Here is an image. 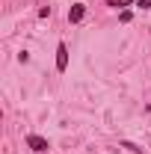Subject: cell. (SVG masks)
<instances>
[{"mask_svg":"<svg viewBox=\"0 0 151 154\" xmlns=\"http://www.w3.org/2000/svg\"><path fill=\"white\" fill-rule=\"evenodd\" d=\"M27 145H30V151H36V154H42V151H48L51 145H48V139L45 136H39V134H30L27 136Z\"/></svg>","mask_w":151,"mask_h":154,"instance_id":"cell-1","label":"cell"},{"mask_svg":"<svg viewBox=\"0 0 151 154\" xmlns=\"http://www.w3.org/2000/svg\"><path fill=\"white\" fill-rule=\"evenodd\" d=\"M65 68H68V45L59 42V45H57V71L62 74Z\"/></svg>","mask_w":151,"mask_h":154,"instance_id":"cell-2","label":"cell"},{"mask_svg":"<svg viewBox=\"0 0 151 154\" xmlns=\"http://www.w3.org/2000/svg\"><path fill=\"white\" fill-rule=\"evenodd\" d=\"M83 15H86V6H83V3H74V6L68 9V21H71V24H80Z\"/></svg>","mask_w":151,"mask_h":154,"instance_id":"cell-3","label":"cell"},{"mask_svg":"<svg viewBox=\"0 0 151 154\" xmlns=\"http://www.w3.org/2000/svg\"><path fill=\"white\" fill-rule=\"evenodd\" d=\"M122 148H128V151H133V154H142V148L133 145V142H128V139H122Z\"/></svg>","mask_w":151,"mask_h":154,"instance_id":"cell-4","label":"cell"},{"mask_svg":"<svg viewBox=\"0 0 151 154\" xmlns=\"http://www.w3.org/2000/svg\"><path fill=\"white\" fill-rule=\"evenodd\" d=\"M107 3H110V6H116V9H119V6H131V3H136V0H107Z\"/></svg>","mask_w":151,"mask_h":154,"instance_id":"cell-5","label":"cell"},{"mask_svg":"<svg viewBox=\"0 0 151 154\" xmlns=\"http://www.w3.org/2000/svg\"><path fill=\"white\" fill-rule=\"evenodd\" d=\"M136 3H139L142 9H151V0H136Z\"/></svg>","mask_w":151,"mask_h":154,"instance_id":"cell-6","label":"cell"}]
</instances>
